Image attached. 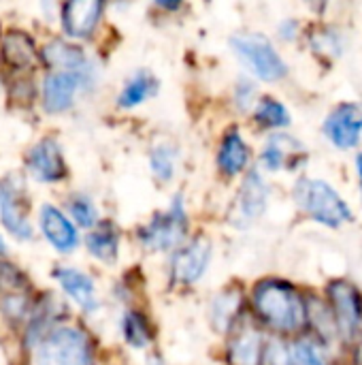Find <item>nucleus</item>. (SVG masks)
<instances>
[{
  "label": "nucleus",
  "instance_id": "obj_2",
  "mask_svg": "<svg viewBox=\"0 0 362 365\" xmlns=\"http://www.w3.org/2000/svg\"><path fill=\"white\" fill-rule=\"evenodd\" d=\"M36 365H96L92 338L70 325H55L34 346Z\"/></svg>",
  "mask_w": 362,
  "mask_h": 365
},
{
  "label": "nucleus",
  "instance_id": "obj_7",
  "mask_svg": "<svg viewBox=\"0 0 362 365\" xmlns=\"http://www.w3.org/2000/svg\"><path fill=\"white\" fill-rule=\"evenodd\" d=\"M211 261V242L205 235L188 237L179 248L173 250L169 261V280L173 287H192L196 284Z\"/></svg>",
  "mask_w": 362,
  "mask_h": 365
},
{
  "label": "nucleus",
  "instance_id": "obj_1",
  "mask_svg": "<svg viewBox=\"0 0 362 365\" xmlns=\"http://www.w3.org/2000/svg\"><path fill=\"white\" fill-rule=\"evenodd\" d=\"M256 317L277 334H294L307 323V302L286 280L267 278L252 291Z\"/></svg>",
  "mask_w": 362,
  "mask_h": 365
},
{
  "label": "nucleus",
  "instance_id": "obj_11",
  "mask_svg": "<svg viewBox=\"0 0 362 365\" xmlns=\"http://www.w3.org/2000/svg\"><path fill=\"white\" fill-rule=\"evenodd\" d=\"M267 205H269V184L265 182L260 171L252 169L243 178V184L237 192L230 222L237 229H247L267 212Z\"/></svg>",
  "mask_w": 362,
  "mask_h": 365
},
{
  "label": "nucleus",
  "instance_id": "obj_37",
  "mask_svg": "<svg viewBox=\"0 0 362 365\" xmlns=\"http://www.w3.org/2000/svg\"><path fill=\"white\" fill-rule=\"evenodd\" d=\"M0 255H6V244H4L2 235H0Z\"/></svg>",
  "mask_w": 362,
  "mask_h": 365
},
{
  "label": "nucleus",
  "instance_id": "obj_9",
  "mask_svg": "<svg viewBox=\"0 0 362 365\" xmlns=\"http://www.w3.org/2000/svg\"><path fill=\"white\" fill-rule=\"evenodd\" d=\"M0 225L19 242H28L34 235L26 190L13 178L0 180Z\"/></svg>",
  "mask_w": 362,
  "mask_h": 365
},
{
  "label": "nucleus",
  "instance_id": "obj_12",
  "mask_svg": "<svg viewBox=\"0 0 362 365\" xmlns=\"http://www.w3.org/2000/svg\"><path fill=\"white\" fill-rule=\"evenodd\" d=\"M105 13V0H64L60 11L62 30L68 38H90Z\"/></svg>",
  "mask_w": 362,
  "mask_h": 365
},
{
  "label": "nucleus",
  "instance_id": "obj_3",
  "mask_svg": "<svg viewBox=\"0 0 362 365\" xmlns=\"http://www.w3.org/2000/svg\"><path fill=\"white\" fill-rule=\"evenodd\" d=\"M294 201L301 212L329 229H339L341 225L354 220L350 205L324 180L301 178L294 184Z\"/></svg>",
  "mask_w": 362,
  "mask_h": 365
},
{
  "label": "nucleus",
  "instance_id": "obj_31",
  "mask_svg": "<svg viewBox=\"0 0 362 365\" xmlns=\"http://www.w3.org/2000/svg\"><path fill=\"white\" fill-rule=\"evenodd\" d=\"M235 103L241 111H247L256 103V86L250 79H239L235 88Z\"/></svg>",
  "mask_w": 362,
  "mask_h": 365
},
{
  "label": "nucleus",
  "instance_id": "obj_10",
  "mask_svg": "<svg viewBox=\"0 0 362 365\" xmlns=\"http://www.w3.org/2000/svg\"><path fill=\"white\" fill-rule=\"evenodd\" d=\"M26 171L38 184H58L68 178V165L53 137L38 139L26 154Z\"/></svg>",
  "mask_w": 362,
  "mask_h": 365
},
{
  "label": "nucleus",
  "instance_id": "obj_24",
  "mask_svg": "<svg viewBox=\"0 0 362 365\" xmlns=\"http://www.w3.org/2000/svg\"><path fill=\"white\" fill-rule=\"evenodd\" d=\"M119 329H122V336H124L126 344L132 346V349H137V351L139 349H147L154 342L151 321L141 310H128V312H124L122 323H119Z\"/></svg>",
  "mask_w": 362,
  "mask_h": 365
},
{
  "label": "nucleus",
  "instance_id": "obj_15",
  "mask_svg": "<svg viewBox=\"0 0 362 365\" xmlns=\"http://www.w3.org/2000/svg\"><path fill=\"white\" fill-rule=\"evenodd\" d=\"M51 274H53L58 287L62 289V293L85 314H92L100 308L98 291H96L92 276H87L85 272H81L77 267H68V265H60Z\"/></svg>",
  "mask_w": 362,
  "mask_h": 365
},
{
  "label": "nucleus",
  "instance_id": "obj_28",
  "mask_svg": "<svg viewBox=\"0 0 362 365\" xmlns=\"http://www.w3.org/2000/svg\"><path fill=\"white\" fill-rule=\"evenodd\" d=\"M66 207H68V214L70 218L85 231L94 229L98 225V207L94 205V201L83 195V192H75L73 197H68L66 201Z\"/></svg>",
  "mask_w": 362,
  "mask_h": 365
},
{
  "label": "nucleus",
  "instance_id": "obj_26",
  "mask_svg": "<svg viewBox=\"0 0 362 365\" xmlns=\"http://www.w3.org/2000/svg\"><path fill=\"white\" fill-rule=\"evenodd\" d=\"M290 346V365H331L329 353L320 340L299 338Z\"/></svg>",
  "mask_w": 362,
  "mask_h": 365
},
{
  "label": "nucleus",
  "instance_id": "obj_4",
  "mask_svg": "<svg viewBox=\"0 0 362 365\" xmlns=\"http://www.w3.org/2000/svg\"><path fill=\"white\" fill-rule=\"evenodd\" d=\"M188 237L190 218L181 195H175L166 210L156 212L143 227L137 229L139 244L149 252H173Z\"/></svg>",
  "mask_w": 362,
  "mask_h": 365
},
{
  "label": "nucleus",
  "instance_id": "obj_20",
  "mask_svg": "<svg viewBox=\"0 0 362 365\" xmlns=\"http://www.w3.org/2000/svg\"><path fill=\"white\" fill-rule=\"evenodd\" d=\"M250 158H252V152H250V145L245 143L243 135L237 128L228 130L222 137V143H220V150H218V167H220V171L226 178H237L247 169Z\"/></svg>",
  "mask_w": 362,
  "mask_h": 365
},
{
  "label": "nucleus",
  "instance_id": "obj_22",
  "mask_svg": "<svg viewBox=\"0 0 362 365\" xmlns=\"http://www.w3.org/2000/svg\"><path fill=\"white\" fill-rule=\"evenodd\" d=\"M0 58L11 68H30L36 60V45L23 30H9L0 38Z\"/></svg>",
  "mask_w": 362,
  "mask_h": 365
},
{
  "label": "nucleus",
  "instance_id": "obj_19",
  "mask_svg": "<svg viewBox=\"0 0 362 365\" xmlns=\"http://www.w3.org/2000/svg\"><path fill=\"white\" fill-rule=\"evenodd\" d=\"M41 58L47 64L49 71H70V73H79L90 64V58L85 56V51L70 43V41H49L43 49H41Z\"/></svg>",
  "mask_w": 362,
  "mask_h": 365
},
{
  "label": "nucleus",
  "instance_id": "obj_25",
  "mask_svg": "<svg viewBox=\"0 0 362 365\" xmlns=\"http://www.w3.org/2000/svg\"><path fill=\"white\" fill-rule=\"evenodd\" d=\"M177 148L171 143H158L151 152H149V169L154 173V178L162 184L171 182L177 173Z\"/></svg>",
  "mask_w": 362,
  "mask_h": 365
},
{
  "label": "nucleus",
  "instance_id": "obj_36",
  "mask_svg": "<svg viewBox=\"0 0 362 365\" xmlns=\"http://www.w3.org/2000/svg\"><path fill=\"white\" fill-rule=\"evenodd\" d=\"M356 169H358V178H361V192H362V154L356 158Z\"/></svg>",
  "mask_w": 362,
  "mask_h": 365
},
{
  "label": "nucleus",
  "instance_id": "obj_18",
  "mask_svg": "<svg viewBox=\"0 0 362 365\" xmlns=\"http://www.w3.org/2000/svg\"><path fill=\"white\" fill-rule=\"evenodd\" d=\"M119 246H122V231L111 220H98V225L94 229H90L85 235L87 252L107 265H113L117 261Z\"/></svg>",
  "mask_w": 362,
  "mask_h": 365
},
{
  "label": "nucleus",
  "instance_id": "obj_29",
  "mask_svg": "<svg viewBox=\"0 0 362 365\" xmlns=\"http://www.w3.org/2000/svg\"><path fill=\"white\" fill-rule=\"evenodd\" d=\"M307 321L314 323V327L318 329L322 340H331V338L339 336L331 308L324 306L320 299H309L307 302Z\"/></svg>",
  "mask_w": 362,
  "mask_h": 365
},
{
  "label": "nucleus",
  "instance_id": "obj_8",
  "mask_svg": "<svg viewBox=\"0 0 362 365\" xmlns=\"http://www.w3.org/2000/svg\"><path fill=\"white\" fill-rule=\"evenodd\" d=\"M331 312L339 336L346 342H354L362 334V297L348 280H335L329 287Z\"/></svg>",
  "mask_w": 362,
  "mask_h": 365
},
{
  "label": "nucleus",
  "instance_id": "obj_30",
  "mask_svg": "<svg viewBox=\"0 0 362 365\" xmlns=\"http://www.w3.org/2000/svg\"><path fill=\"white\" fill-rule=\"evenodd\" d=\"M262 365H290V346L282 338H273L265 344Z\"/></svg>",
  "mask_w": 362,
  "mask_h": 365
},
{
  "label": "nucleus",
  "instance_id": "obj_21",
  "mask_svg": "<svg viewBox=\"0 0 362 365\" xmlns=\"http://www.w3.org/2000/svg\"><path fill=\"white\" fill-rule=\"evenodd\" d=\"M158 90H160V81L154 73H149L147 68L134 71L117 94V107L134 109V107L147 103L149 98H154L158 94Z\"/></svg>",
  "mask_w": 362,
  "mask_h": 365
},
{
  "label": "nucleus",
  "instance_id": "obj_32",
  "mask_svg": "<svg viewBox=\"0 0 362 365\" xmlns=\"http://www.w3.org/2000/svg\"><path fill=\"white\" fill-rule=\"evenodd\" d=\"M280 34H282L286 41H292V38L297 36V21H292V19H286V21L280 26Z\"/></svg>",
  "mask_w": 362,
  "mask_h": 365
},
{
  "label": "nucleus",
  "instance_id": "obj_35",
  "mask_svg": "<svg viewBox=\"0 0 362 365\" xmlns=\"http://www.w3.org/2000/svg\"><path fill=\"white\" fill-rule=\"evenodd\" d=\"M307 2H309V4H312L314 9H318V11H322V9L326 6V2H329V0H307Z\"/></svg>",
  "mask_w": 362,
  "mask_h": 365
},
{
  "label": "nucleus",
  "instance_id": "obj_13",
  "mask_svg": "<svg viewBox=\"0 0 362 365\" xmlns=\"http://www.w3.org/2000/svg\"><path fill=\"white\" fill-rule=\"evenodd\" d=\"M38 229L47 244L60 255H73L79 248V231L70 218L55 205L45 203L38 210Z\"/></svg>",
  "mask_w": 362,
  "mask_h": 365
},
{
  "label": "nucleus",
  "instance_id": "obj_5",
  "mask_svg": "<svg viewBox=\"0 0 362 365\" xmlns=\"http://www.w3.org/2000/svg\"><path fill=\"white\" fill-rule=\"evenodd\" d=\"M230 47L241 64L260 81H280L288 73V66L273 43L262 34H237L230 38Z\"/></svg>",
  "mask_w": 362,
  "mask_h": 365
},
{
  "label": "nucleus",
  "instance_id": "obj_17",
  "mask_svg": "<svg viewBox=\"0 0 362 365\" xmlns=\"http://www.w3.org/2000/svg\"><path fill=\"white\" fill-rule=\"evenodd\" d=\"M303 154V143L292 135L277 133L271 135L262 148L260 163L267 171H282L294 167V160Z\"/></svg>",
  "mask_w": 362,
  "mask_h": 365
},
{
  "label": "nucleus",
  "instance_id": "obj_33",
  "mask_svg": "<svg viewBox=\"0 0 362 365\" xmlns=\"http://www.w3.org/2000/svg\"><path fill=\"white\" fill-rule=\"evenodd\" d=\"M154 4L160 6L162 11L175 13V11H179V6L183 4V0H154Z\"/></svg>",
  "mask_w": 362,
  "mask_h": 365
},
{
  "label": "nucleus",
  "instance_id": "obj_14",
  "mask_svg": "<svg viewBox=\"0 0 362 365\" xmlns=\"http://www.w3.org/2000/svg\"><path fill=\"white\" fill-rule=\"evenodd\" d=\"M326 139L339 150H352L362 137V105L344 103L335 107L324 122Z\"/></svg>",
  "mask_w": 362,
  "mask_h": 365
},
{
  "label": "nucleus",
  "instance_id": "obj_34",
  "mask_svg": "<svg viewBox=\"0 0 362 365\" xmlns=\"http://www.w3.org/2000/svg\"><path fill=\"white\" fill-rule=\"evenodd\" d=\"M41 6H43V11H45V17H53L51 13H55V0H41Z\"/></svg>",
  "mask_w": 362,
  "mask_h": 365
},
{
  "label": "nucleus",
  "instance_id": "obj_16",
  "mask_svg": "<svg viewBox=\"0 0 362 365\" xmlns=\"http://www.w3.org/2000/svg\"><path fill=\"white\" fill-rule=\"evenodd\" d=\"M230 342L226 349V359L230 365H262L265 355V338L260 329L252 325H237L230 331Z\"/></svg>",
  "mask_w": 362,
  "mask_h": 365
},
{
  "label": "nucleus",
  "instance_id": "obj_27",
  "mask_svg": "<svg viewBox=\"0 0 362 365\" xmlns=\"http://www.w3.org/2000/svg\"><path fill=\"white\" fill-rule=\"evenodd\" d=\"M254 118H256V122H258L260 126H265V128H286V126L290 124V113H288V109H286L280 101H275V98H271V96L258 101L256 111H254Z\"/></svg>",
  "mask_w": 362,
  "mask_h": 365
},
{
  "label": "nucleus",
  "instance_id": "obj_6",
  "mask_svg": "<svg viewBox=\"0 0 362 365\" xmlns=\"http://www.w3.org/2000/svg\"><path fill=\"white\" fill-rule=\"evenodd\" d=\"M98 71L90 62L83 71L70 73V71H49L43 77V109L51 115L64 113L75 105V98L79 92H85L87 88H96Z\"/></svg>",
  "mask_w": 362,
  "mask_h": 365
},
{
  "label": "nucleus",
  "instance_id": "obj_23",
  "mask_svg": "<svg viewBox=\"0 0 362 365\" xmlns=\"http://www.w3.org/2000/svg\"><path fill=\"white\" fill-rule=\"evenodd\" d=\"M243 308V295L239 289H226L220 295H215L211 304V325L218 334H230L241 319Z\"/></svg>",
  "mask_w": 362,
  "mask_h": 365
}]
</instances>
